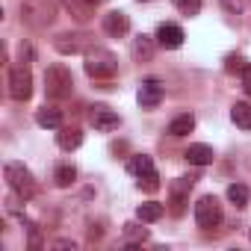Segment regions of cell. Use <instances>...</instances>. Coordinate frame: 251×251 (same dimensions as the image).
I'll list each match as a JSON object with an SVG mask.
<instances>
[{
	"instance_id": "6da1fadb",
	"label": "cell",
	"mask_w": 251,
	"mask_h": 251,
	"mask_svg": "<svg viewBox=\"0 0 251 251\" xmlns=\"http://www.w3.org/2000/svg\"><path fill=\"white\" fill-rule=\"evenodd\" d=\"M83 59H86L83 68H86V74H89L92 80H109V77H115V71H118V59H115L109 50H103V48L86 50Z\"/></svg>"
},
{
	"instance_id": "7a4b0ae2",
	"label": "cell",
	"mask_w": 251,
	"mask_h": 251,
	"mask_svg": "<svg viewBox=\"0 0 251 251\" xmlns=\"http://www.w3.org/2000/svg\"><path fill=\"white\" fill-rule=\"evenodd\" d=\"M45 92L50 100H65L74 92V77L65 65H50L45 71Z\"/></svg>"
},
{
	"instance_id": "3957f363",
	"label": "cell",
	"mask_w": 251,
	"mask_h": 251,
	"mask_svg": "<svg viewBox=\"0 0 251 251\" xmlns=\"http://www.w3.org/2000/svg\"><path fill=\"white\" fill-rule=\"evenodd\" d=\"M3 175H6V183H9V189L18 195V198H33L36 195V180H33V175H30V169L24 166V163H6L3 166Z\"/></svg>"
},
{
	"instance_id": "277c9868",
	"label": "cell",
	"mask_w": 251,
	"mask_h": 251,
	"mask_svg": "<svg viewBox=\"0 0 251 251\" xmlns=\"http://www.w3.org/2000/svg\"><path fill=\"white\" fill-rule=\"evenodd\" d=\"M21 12H24L21 18H24L30 27L42 30V27H48V24L56 18V3H53V0H27Z\"/></svg>"
},
{
	"instance_id": "5b68a950",
	"label": "cell",
	"mask_w": 251,
	"mask_h": 251,
	"mask_svg": "<svg viewBox=\"0 0 251 251\" xmlns=\"http://www.w3.org/2000/svg\"><path fill=\"white\" fill-rule=\"evenodd\" d=\"M53 48L62 53V56H74V53H86L95 48V39L89 33H59L53 39Z\"/></svg>"
},
{
	"instance_id": "8992f818",
	"label": "cell",
	"mask_w": 251,
	"mask_h": 251,
	"mask_svg": "<svg viewBox=\"0 0 251 251\" xmlns=\"http://www.w3.org/2000/svg\"><path fill=\"white\" fill-rule=\"evenodd\" d=\"M33 95V74L27 65H12L9 68V98L12 100H30Z\"/></svg>"
},
{
	"instance_id": "52a82bcc",
	"label": "cell",
	"mask_w": 251,
	"mask_h": 251,
	"mask_svg": "<svg viewBox=\"0 0 251 251\" xmlns=\"http://www.w3.org/2000/svg\"><path fill=\"white\" fill-rule=\"evenodd\" d=\"M195 222H198V227H204V230H210V227H216V225L222 222V204H219L216 195L198 198V204H195Z\"/></svg>"
},
{
	"instance_id": "ba28073f",
	"label": "cell",
	"mask_w": 251,
	"mask_h": 251,
	"mask_svg": "<svg viewBox=\"0 0 251 251\" xmlns=\"http://www.w3.org/2000/svg\"><path fill=\"white\" fill-rule=\"evenodd\" d=\"M89 118H92V124H95V130H100V133H109V130H118V124H121V118H118V112H112L109 106H103V103H98V106H92V112H89Z\"/></svg>"
},
{
	"instance_id": "9c48e42d",
	"label": "cell",
	"mask_w": 251,
	"mask_h": 251,
	"mask_svg": "<svg viewBox=\"0 0 251 251\" xmlns=\"http://www.w3.org/2000/svg\"><path fill=\"white\" fill-rule=\"evenodd\" d=\"M139 103L145 106V109H154L160 100H163V83L157 80V77H148V80H142V86H139Z\"/></svg>"
},
{
	"instance_id": "30bf717a",
	"label": "cell",
	"mask_w": 251,
	"mask_h": 251,
	"mask_svg": "<svg viewBox=\"0 0 251 251\" xmlns=\"http://www.w3.org/2000/svg\"><path fill=\"white\" fill-rule=\"evenodd\" d=\"M103 33L112 36V39H121V36H127L130 33V18L124 15V12H106L103 15Z\"/></svg>"
},
{
	"instance_id": "8fae6325",
	"label": "cell",
	"mask_w": 251,
	"mask_h": 251,
	"mask_svg": "<svg viewBox=\"0 0 251 251\" xmlns=\"http://www.w3.org/2000/svg\"><path fill=\"white\" fill-rule=\"evenodd\" d=\"M157 42H160L163 48H169V50H177V48L183 45V30H180L177 24H163V27L157 30Z\"/></svg>"
},
{
	"instance_id": "7c38bea8",
	"label": "cell",
	"mask_w": 251,
	"mask_h": 251,
	"mask_svg": "<svg viewBox=\"0 0 251 251\" xmlns=\"http://www.w3.org/2000/svg\"><path fill=\"white\" fill-rule=\"evenodd\" d=\"M36 124H39V127H45V130H59V127H62V109H56V106H42V109L36 112Z\"/></svg>"
},
{
	"instance_id": "4fadbf2b",
	"label": "cell",
	"mask_w": 251,
	"mask_h": 251,
	"mask_svg": "<svg viewBox=\"0 0 251 251\" xmlns=\"http://www.w3.org/2000/svg\"><path fill=\"white\" fill-rule=\"evenodd\" d=\"M183 157H186V160H189L192 166H210V163L216 160L213 148H210V145H201V142H198V145H189Z\"/></svg>"
},
{
	"instance_id": "5bb4252c",
	"label": "cell",
	"mask_w": 251,
	"mask_h": 251,
	"mask_svg": "<svg viewBox=\"0 0 251 251\" xmlns=\"http://www.w3.org/2000/svg\"><path fill=\"white\" fill-rule=\"evenodd\" d=\"M195 130V115L192 112H180V115H175L172 121H169V133L172 136H186V133H192Z\"/></svg>"
},
{
	"instance_id": "9a60e30c",
	"label": "cell",
	"mask_w": 251,
	"mask_h": 251,
	"mask_svg": "<svg viewBox=\"0 0 251 251\" xmlns=\"http://www.w3.org/2000/svg\"><path fill=\"white\" fill-rule=\"evenodd\" d=\"M189 189H192V177H177L175 183H172V210L175 213H183V198L189 195Z\"/></svg>"
},
{
	"instance_id": "2e32d148",
	"label": "cell",
	"mask_w": 251,
	"mask_h": 251,
	"mask_svg": "<svg viewBox=\"0 0 251 251\" xmlns=\"http://www.w3.org/2000/svg\"><path fill=\"white\" fill-rule=\"evenodd\" d=\"M80 142H83V133H80L77 127H59L56 145H59L62 151H74V148H80Z\"/></svg>"
},
{
	"instance_id": "e0dca14e",
	"label": "cell",
	"mask_w": 251,
	"mask_h": 251,
	"mask_svg": "<svg viewBox=\"0 0 251 251\" xmlns=\"http://www.w3.org/2000/svg\"><path fill=\"white\" fill-rule=\"evenodd\" d=\"M230 118H233V124H236V127H242V130H251V103H245V100L233 103V106H230Z\"/></svg>"
},
{
	"instance_id": "ac0fdd59",
	"label": "cell",
	"mask_w": 251,
	"mask_h": 251,
	"mask_svg": "<svg viewBox=\"0 0 251 251\" xmlns=\"http://www.w3.org/2000/svg\"><path fill=\"white\" fill-rule=\"evenodd\" d=\"M127 169H130V175H136V177H145V175L157 172V169H154V163H151V157H145V154H136V157H130Z\"/></svg>"
},
{
	"instance_id": "d6986e66",
	"label": "cell",
	"mask_w": 251,
	"mask_h": 251,
	"mask_svg": "<svg viewBox=\"0 0 251 251\" xmlns=\"http://www.w3.org/2000/svg\"><path fill=\"white\" fill-rule=\"evenodd\" d=\"M163 213H166V207L157 204V201H145V204H139V210H136L139 222H157V219H163Z\"/></svg>"
},
{
	"instance_id": "ffe728a7",
	"label": "cell",
	"mask_w": 251,
	"mask_h": 251,
	"mask_svg": "<svg viewBox=\"0 0 251 251\" xmlns=\"http://www.w3.org/2000/svg\"><path fill=\"white\" fill-rule=\"evenodd\" d=\"M74 177H77V169L74 166H68V163H62V166H56V172H53V180H56V186H71L74 183Z\"/></svg>"
},
{
	"instance_id": "44dd1931",
	"label": "cell",
	"mask_w": 251,
	"mask_h": 251,
	"mask_svg": "<svg viewBox=\"0 0 251 251\" xmlns=\"http://www.w3.org/2000/svg\"><path fill=\"white\" fill-rule=\"evenodd\" d=\"M65 6L71 9V15L77 21H89V15H92V3H89V0H65Z\"/></svg>"
},
{
	"instance_id": "7402d4cb",
	"label": "cell",
	"mask_w": 251,
	"mask_h": 251,
	"mask_svg": "<svg viewBox=\"0 0 251 251\" xmlns=\"http://www.w3.org/2000/svg\"><path fill=\"white\" fill-rule=\"evenodd\" d=\"M151 53H154V42H151L148 36H139V39L133 42V56H136V59H151Z\"/></svg>"
},
{
	"instance_id": "603a6c76",
	"label": "cell",
	"mask_w": 251,
	"mask_h": 251,
	"mask_svg": "<svg viewBox=\"0 0 251 251\" xmlns=\"http://www.w3.org/2000/svg\"><path fill=\"white\" fill-rule=\"evenodd\" d=\"M227 198H230L236 207H245V204H248V186H242V183H230V186H227Z\"/></svg>"
},
{
	"instance_id": "cb8c5ba5",
	"label": "cell",
	"mask_w": 251,
	"mask_h": 251,
	"mask_svg": "<svg viewBox=\"0 0 251 251\" xmlns=\"http://www.w3.org/2000/svg\"><path fill=\"white\" fill-rule=\"evenodd\" d=\"M175 6H177L183 15H198V12H201V0H175Z\"/></svg>"
},
{
	"instance_id": "d4e9b609",
	"label": "cell",
	"mask_w": 251,
	"mask_h": 251,
	"mask_svg": "<svg viewBox=\"0 0 251 251\" xmlns=\"http://www.w3.org/2000/svg\"><path fill=\"white\" fill-rule=\"evenodd\" d=\"M139 186H142V189H148V192H154V189H160V175H157V172H151V175H145V177H139Z\"/></svg>"
},
{
	"instance_id": "484cf974",
	"label": "cell",
	"mask_w": 251,
	"mask_h": 251,
	"mask_svg": "<svg viewBox=\"0 0 251 251\" xmlns=\"http://www.w3.org/2000/svg\"><path fill=\"white\" fill-rule=\"evenodd\" d=\"M222 6H225V9H227V12H233V15H239V12H242V6H245V3H242V0H222Z\"/></svg>"
},
{
	"instance_id": "4316f807",
	"label": "cell",
	"mask_w": 251,
	"mask_h": 251,
	"mask_svg": "<svg viewBox=\"0 0 251 251\" xmlns=\"http://www.w3.org/2000/svg\"><path fill=\"white\" fill-rule=\"evenodd\" d=\"M242 89H245V95H251V65L242 68Z\"/></svg>"
},
{
	"instance_id": "83f0119b",
	"label": "cell",
	"mask_w": 251,
	"mask_h": 251,
	"mask_svg": "<svg viewBox=\"0 0 251 251\" xmlns=\"http://www.w3.org/2000/svg\"><path fill=\"white\" fill-rule=\"evenodd\" d=\"M127 236H133V239H145V236H148V230H145V227L139 230L136 225H127Z\"/></svg>"
},
{
	"instance_id": "f1b7e54d",
	"label": "cell",
	"mask_w": 251,
	"mask_h": 251,
	"mask_svg": "<svg viewBox=\"0 0 251 251\" xmlns=\"http://www.w3.org/2000/svg\"><path fill=\"white\" fill-rule=\"evenodd\" d=\"M53 248H74V242L71 239H59V242H53Z\"/></svg>"
},
{
	"instance_id": "f546056e",
	"label": "cell",
	"mask_w": 251,
	"mask_h": 251,
	"mask_svg": "<svg viewBox=\"0 0 251 251\" xmlns=\"http://www.w3.org/2000/svg\"><path fill=\"white\" fill-rule=\"evenodd\" d=\"M21 59H33V50H30V48H24V45H21Z\"/></svg>"
},
{
	"instance_id": "4dcf8cb0",
	"label": "cell",
	"mask_w": 251,
	"mask_h": 251,
	"mask_svg": "<svg viewBox=\"0 0 251 251\" xmlns=\"http://www.w3.org/2000/svg\"><path fill=\"white\" fill-rule=\"evenodd\" d=\"M89 3H92V6H98V3H103V0H89Z\"/></svg>"
}]
</instances>
